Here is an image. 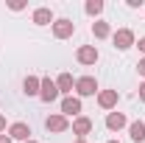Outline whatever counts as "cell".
I'll use <instances>...</instances> for the list:
<instances>
[{
  "label": "cell",
  "mask_w": 145,
  "mask_h": 143,
  "mask_svg": "<svg viewBox=\"0 0 145 143\" xmlns=\"http://www.w3.org/2000/svg\"><path fill=\"white\" fill-rule=\"evenodd\" d=\"M101 87H98V79L95 76H78L75 79V95L78 98H89V95H98Z\"/></svg>",
  "instance_id": "obj_1"
},
{
  "label": "cell",
  "mask_w": 145,
  "mask_h": 143,
  "mask_svg": "<svg viewBox=\"0 0 145 143\" xmlns=\"http://www.w3.org/2000/svg\"><path fill=\"white\" fill-rule=\"evenodd\" d=\"M112 42H114V51H128L137 45V36L131 28H117V31H112Z\"/></svg>",
  "instance_id": "obj_2"
},
{
  "label": "cell",
  "mask_w": 145,
  "mask_h": 143,
  "mask_svg": "<svg viewBox=\"0 0 145 143\" xmlns=\"http://www.w3.org/2000/svg\"><path fill=\"white\" fill-rule=\"evenodd\" d=\"M50 31H53L56 39H70V36L75 34V23H72L70 17H56V23L50 25Z\"/></svg>",
  "instance_id": "obj_3"
},
{
  "label": "cell",
  "mask_w": 145,
  "mask_h": 143,
  "mask_svg": "<svg viewBox=\"0 0 145 143\" xmlns=\"http://www.w3.org/2000/svg\"><path fill=\"white\" fill-rule=\"evenodd\" d=\"M61 115H64V118H78V115H84L81 98H78V95H64V98H61Z\"/></svg>",
  "instance_id": "obj_4"
},
{
  "label": "cell",
  "mask_w": 145,
  "mask_h": 143,
  "mask_svg": "<svg viewBox=\"0 0 145 143\" xmlns=\"http://www.w3.org/2000/svg\"><path fill=\"white\" fill-rule=\"evenodd\" d=\"M45 129H48V132H56V135H61V132L70 129V118H64L61 112H50V115L45 118Z\"/></svg>",
  "instance_id": "obj_5"
},
{
  "label": "cell",
  "mask_w": 145,
  "mask_h": 143,
  "mask_svg": "<svg viewBox=\"0 0 145 143\" xmlns=\"http://www.w3.org/2000/svg\"><path fill=\"white\" fill-rule=\"evenodd\" d=\"M72 135H78V140H87V135H92V129H95V124H92V118H87V115H78V118H72Z\"/></svg>",
  "instance_id": "obj_6"
},
{
  "label": "cell",
  "mask_w": 145,
  "mask_h": 143,
  "mask_svg": "<svg viewBox=\"0 0 145 143\" xmlns=\"http://www.w3.org/2000/svg\"><path fill=\"white\" fill-rule=\"evenodd\" d=\"M6 132H8V138H11V140H20V143H28V140H31V135H34V132H31V126L25 124V121H14V124H8Z\"/></svg>",
  "instance_id": "obj_7"
},
{
  "label": "cell",
  "mask_w": 145,
  "mask_h": 143,
  "mask_svg": "<svg viewBox=\"0 0 145 143\" xmlns=\"http://www.w3.org/2000/svg\"><path fill=\"white\" fill-rule=\"evenodd\" d=\"M56 98H59V87H56V81L50 79V76H45V79H42V84H39V101L53 104Z\"/></svg>",
  "instance_id": "obj_8"
},
{
  "label": "cell",
  "mask_w": 145,
  "mask_h": 143,
  "mask_svg": "<svg viewBox=\"0 0 145 143\" xmlns=\"http://www.w3.org/2000/svg\"><path fill=\"white\" fill-rule=\"evenodd\" d=\"M101 59V51L95 48V45H81L78 51H75V62L78 65H95Z\"/></svg>",
  "instance_id": "obj_9"
},
{
  "label": "cell",
  "mask_w": 145,
  "mask_h": 143,
  "mask_svg": "<svg viewBox=\"0 0 145 143\" xmlns=\"http://www.w3.org/2000/svg\"><path fill=\"white\" fill-rule=\"evenodd\" d=\"M56 81V87H59V95H72V90H75V79H72V73H59L53 79Z\"/></svg>",
  "instance_id": "obj_10"
},
{
  "label": "cell",
  "mask_w": 145,
  "mask_h": 143,
  "mask_svg": "<svg viewBox=\"0 0 145 143\" xmlns=\"http://www.w3.org/2000/svg\"><path fill=\"white\" fill-rule=\"evenodd\" d=\"M31 23L42 28V25H53L56 17H53V11H50L48 6H39V9H34V14H31Z\"/></svg>",
  "instance_id": "obj_11"
},
{
  "label": "cell",
  "mask_w": 145,
  "mask_h": 143,
  "mask_svg": "<svg viewBox=\"0 0 145 143\" xmlns=\"http://www.w3.org/2000/svg\"><path fill=\"white\" fill-rule=\"evenodd\" d=\"M117 101H120L117 90H101V93H98V107L101 109H114Z\"/></svg>",
  "instance_id": "obj_12"
},
{
  "label": "cell",
  "mask_w": 145,
  "mask_h": 143,
  "mask_svg": "<svg viewBox=\"0 0 145 143\" xmlns=\"http://www.w3.org/2000/svg\"><path fill=\"white\" fill-rule=\"evenodd\" d=\"M128 126V118L123 112H109L106 115V129L109 132H120V129H126Z\"/></svg>",
  "instance_id": "obj_13"
},
{
  "label": "cell",
  "mask_w": 145,
  "mask_h": 143,
  "mask_svg": "<svg viewBox=\"0 0 145 143\" xmlns=\"http://www.w3.org/2000/svg\"><path fill=\"white\" fill-rule=\"evenodd\" d=\"M39 84H42V79H39V76H25V79H22V93H25V95H28V98H39Z\"/></svg>",
  "instance_id": "obj_14"
},
{
  "label": "cell",
  "mask_w": 145,
  "mask_h": 143,
  "mask_svg": "<svg viewBox=\"0 0 145 143\" xmlns=\"http://www.w3.org/2000/svg\"><path fill=\"white\" fill-rule=\"evenodd\" d=\"M92 36L95 39H109L112 36V25H109L106 20H95L92 23Z\"/></svg>",
  "instance_id": "obj_15"
},
{
  "label": "cell",
  "mask_w": 145,
  "mask_h": 143,
  "mask_svg": "<svg viewBox=\"0 0 145 143\" xmlns=\"http://www.w3.org/2000/svg\"><path fill=\"white\" fill-rule=\"evenodd\" d=\"M128 138L134 143H145V124L142 121H131L128 124Z\"/></svg>",
  "instance_id": "obj_16"
},
{
  "label": "cell",
  "mask_w": 145,
  "mask_h": 143,
  "mask_svg": "<svg viewBox=\"0 0 145 143\" xmlns=\"http://www.w3.org/2000/svg\"><path fill=\"white\" fill-rule=\"evenodd\" d=\"M84 11H87V14H89V17H101V14H103V0H87V3H84Z\"/></svg>",
  "instance_id": "obj_17"
},
{
  "label": "cell",
  "mask_w": 145,
  "mask_h": 143,
  "mask_svg": "<svg viewBox=\"0 0 145 143\" xmlns=\"http://www.w3.org/2000/svg\"><path fill=\"white\" fill-rule=\"evenodd\" d=\"M6 6H8L11 11H22V9H25V0H8Z\"/></svg>",
  "instance_id": "obj_18"
},
{
  "label": "cell",
  "mask_w": 145,
  "mask_h": 143,
  "mask_svg": "<svg viewBox=\"0 0 145 143\" xmlns=\"http://www.w3.org/2000/svg\"><path fill=\"white\" fill-rule=\"evenodd\" d=\"M137 73H140V76H142V79H145V56H142V59H140V62H137Z\"/></svg>",
  "instance_id": "obj_19"
},
{
  "label": "cell",
  "mask_w": 145,
  "mask_h": 143,
  "mask_svg": "<svg viewBox=\"0 0 145 143\" xmlns=\"http://www.w3.org/2000/svg\"><path fill=\"white\" fill-rule=\"evenodd\" d=\"M137 95H140V101L145 104V81H140V93H137Z\"/></svg>",
  "instance_id": "obj_20"
},
{
  "label": "cell",
  "mask_w": 145,
  "mask_h": 143,
  "mask_svg": "<svg viewBox=\"0 0 145 143\" xmlns=\"http://www.w3.org/2000/svg\"><path fill=\"white\" fill-rule=\"evenodd\" d=\"M128 3V9H140V6H142V0H126Z\"/></svg>",
  "instance_id": "obj_21"
},
{
  "label": "cell",
  "mask_w": 145,
  "mask_h": 143,
  "mask_svg": "<svg viewBox=\"0 0 145 143\" xmlns=\"http://www.w3.org/2000/svg\"><path fill=\"white\" fill-rule=\"evenodd\" d=\"M137 48H140V54H145V36H140V39H137Z\"/></svg>",
  "instance_id": "obj_22"
},
{
  "label": "cell",
  "mask_w": 145,
  "mask_h": 143,
  "mask_svg": "<svg viewBox=\"0 0 145 143\" xmlns=\"http://www.w3.org/2000/svg\"><path fill=\"white\" fill-rule=\"evenodd\" d=\"M6 129H8V126H6V115H0V135H3Z\"/></svg>",
  "instance_id": "obj_23"
},
{
  "label": "cell",
  "mask_w": 145,
  "mask_h": 143,
  "mask_svg": "<svg viewBox=\"0 0 145 143\" xmlns=\"http://www.w3.org/2000/svg\"><path fill=\"white\" fill-rule=\"evenodd\" d=\"M0 143H14V140H11L8 135H0Z\"/></svg>",
  "instance_id": "obj_24"
},
{
  "label": "cell",
  "mask_w": 145,
  "mask_h": 143,
  "mask_svg": "<svg viewBox=\"0 0 145 143\" xmlns=\"http://www.w3.org/2000/svg\"><path fill=\"white\" fill-rule=\"evenodd\" d=\"M75 143H87V140H78V138H75Z\"/></svg>",
  "instance_id": "obj_25"
},
{
  "label": "cell",
  "mask_w": 145,
  "mask_h": 143,
  "mask_svg": "<svg viewBox=\"0 0 145 143\" xmlns=\"http://www.w3.org/2000/svg\"><path fill=\"white\" fill-rule=\"evenodd\" d=\"M28 143H39V140H34V138H31V140H28Z\"/></svg>",
  "instance_id": "obj_26"
},
{
  "label": "cell",
  "mask_w": 145,
  "mask_h": 143,
  "mask_svg": "<svg viewBox=\"0 0 145 143\" xmlns=\"http://www.w3.org/2000/svg\"><path fill=\"white\" fill-rule=\"evenodd\" d=\"M106 143H120V140H106Z\"/></svg>",
  "instance_id": "obj_27"
}]
</instances>
